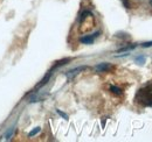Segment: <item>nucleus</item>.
Returning a JSON list of instances; mask_svg holds the SVG:
<instances>
[{"label":"nucleus","mask_w":152,"mask_h":142,"mask_svg":"<svg viewBox=\"0 0 152 142\" xmlns=\"http://www.w3.org/2000/svg\"><path fill=\"white\" fill-rule=\"evenodd\" d=\"M134 103L142 107H152V80L136 92Z\"/></svg>","instance_id":"1"},{"label":"nucleus","mask_w":152,"mask_h":142,"mask_svg":"<svg viewBox=\"0 0 152 142\" xmlns=\"http://www.w3.org/2000/svg\"><path fill=\"white\" fill-rule=\"evenodd\" d=\"M98 35H99V32H97V33H95V34H91V35L83 36V37L80 38V41H81L82 43H84V44H90V43H93V42L95 41V38Z\"/></svg>","instance_id":"2"},{"label":"nucleus","mask_w":152,"mask_h":142,"mask_svg":"<svg viewBox=\"0 0 152 142\" xmlns=\"http://www.w3.org/2000/svg\"><path fill=\"white\" fill-rule=\"evenodd\" d=\"M110 68H111L110 64H108V63H102V64H99V65L96 67V70L98 71V72H104V71H108Z\"/></svg>","instance_id":"3"},{"label":"nucleus","mask_w":152,"mask_h":142,"mask_svg":"<svg viewBox=\"0 0 152 142\" xmlns=\"http://www.w3.org/2000/svg\"><path fill=\"white\" fill-rule=\"evenodd\" d=\"M110 91L115 93V94H117V96H119V94H122V90L119 89V88H117V86H115V85H111L110 86Z\"/></svg>","instance_id":"4"},{"label":"nucleus","mask_w":152,"mask_h":142,"mask_svg":"<svg viewBox=\"0 0 152 142\" xmlns=\"http://www.w3.org/2000/svg\"><path fill=\"white\" fill-rule=\"evenodd\" d=\"M39 130H40V128H37V129H34V130H32V132L29 133V136H33V135H35V134L38 133Z\"/></svg>","instance_id":"5"},{"label":"nucleus","mask_w":152,"mask_h":142,"mask_svg":"<svg viewBox=\"0 0 152 142\" xmlns=\"http://www.w3.org/2000/svg\"><path fill=\"white\" fill-rule=\"evenodd\" d=\"M144 48H146V47H152V42H146V43H143L142 44Z\"/></svg>","instance_id":"6"},{"label":"nucleus","mask_w":152,"mask_h":142,"mask_svg":"<svg viewBox=\"0 0 152 142\" xmlns=\"http://www.w3.org/2000/svg\"><path fill=\"white\" fill-rule=\"evenodd\" d=\"M150 5H151V7H152V0H150Z\"/></svg>","instance_id":"7"}]
</instances>
